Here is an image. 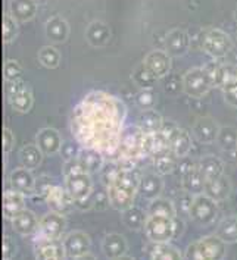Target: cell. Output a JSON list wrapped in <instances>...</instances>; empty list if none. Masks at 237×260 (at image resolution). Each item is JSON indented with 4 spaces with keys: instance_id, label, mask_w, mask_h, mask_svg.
Returning <instances> with one entry per match:
<instances>
[{
    "instance_id": "1",
    "label": "cell",
    "mask_w": 237,
    "mask_h": 260,
    "mask_svg": "<svg viewBox=\"0 0 237 260\" xmlns=\"http://www.w3.org/2000/svg\"><path fill=\"white\" fill-rule=\"evenodd\" d=\"M127 108L118 97L105 91H90L71 113V133L81 147L115 157L124 134Z\"/></svg>"
},
{
    "instance_id": "2",
    "label": "cell",
    "mask_w": 237,
    "mask_h": 260,
    "mask_svg": "<svg viewBox=\"0 0 237 260\" xmlns=\"http://www.w3.org/2000/svg\"><path fill=\"white\" fill-rule=\"evenodd\" d=\"M223 240L218 235L203 237L199 241L192 243L184 253V259L190 260H220L227 253Z\"/></svg>"
},
{
    "instance_id": "3",
    "label": "cell",
    "mask_w": 237,
    "mask_h": 260,
    "mask_svg": "<svg viewBox=\"0 0 237 260\" xmlns=\"http://www.w3.org/2000/svg\"><path fill=\"white\" fill-rule=\"evenodd\" d=\"M214 85L215 80L210 67L189 69L183 77V91L193 99L206 96Z\"/></svg>"
},
{
    "instance_id": "4",
    "label": "cell",
    "mask_w": 237,
    "mask_h": 260,
    "mask_svg": "<svg viewBox=\"0 0 237 260\" xmlns=\"http://www.w3.org/2000/svg\"><path fill=\"white\" fill-rule=\"evenodd\" d=\"M144 233L151 241L168 243L179 235V222L167 215H147Z\"/></svg>"
},
{
    "instance_id": "5",
    "label": "cell",
    "mask_w": 237,
    "mask_h": 260,
    "mask_svg": "<svg viewBox=\"0 0 237 260\" xmlns=\"http://www.w3.org/2000/svg\"><path fill=\"white\" fill-rule=\"evenodd\" d=\"M218 202L211 199L205 192L193 196L189 205V216L200 226H210L218 216Z\"/></svg>"
},
{
    "instance_id": "6",
    "label": "cell",
    "mask_w": 237,
    "mask_h": 260,
    "mask_svg": "<svg viewBox=\"0 0 237 260\" xmlns=\"http://www.w3.org/2000/svg\"><path fill=\"white\" fill-rule=\"evenodd\" d=\"M200 47L205 53H208L214 59H223L228 55L233 49V41L230 36L220 29V28H211L206 29L200 37Z\"/></svg>"
},
{
    "instance_id": "7",
    "label": "cell",
    "mask_w": 237,
    "mask_h": 260,
    "mask_svg": "<svg viewBox=\"0 0 237 260\" xmlns=\"http://www.w3.org/2000/svg\"><path fill=\"white\" fill-rule=\"evenodd\" d=\"M144 154V133L140 126H131L123 134L118 157L123 160L134 162Z\"/></svg>"
},
{
    "instance_id": "8",
    "label": "cell",
    "mask_w": 237,
    "mask_h": 260,
    "mask_svg": "<svg viewBox=\"0 0 237 260\" xmlns=\"http://www.w3.org/2000/svg\"><path fill=\"white\" fill-rule=\"evenodd\" d=\"M5 91L11 106L19 113H27L33 108V91L22 80L5 81Z\"/></svg>"
},
{
    "instance_id": "9",
    "label": "cell",
    "mask_w": 237,
    "mask_h": 260,
    "mask_svg": "<svg viewBox=\"0 0 237 260\" xmlns=\"http://www.w3.org/2000/svg\"><path fill=\"white\" fill-rule=\"evenodd\" d=\"M42 196L43 199L46 200L47 206L50 207V210L57 212V213H62V215L70 213L71 209L75 205V202L71 197L68 190L62 188L61 185H56V184H50L49 182V184L43 185Z\"/></svg>"
},
{
    "instance_id": "10",
    "label": "cell",
    "mask_w": 237,
    "mask_h": 260,
    "mask_svg": "<svg viewBox=\"0 0 237 260\" xmlns=\"http://www.w3.org/2000/svg\"><path fill=\"white\" fill-rule=\"evenodd\" d=\"M90 175L92 174L88 172H78L65 177V188L74 199L75 205H80L88 200L90 194L93 191V179Z\"/></svg>"
},
{
    "instance_id": "11",
    "label": "cell",
    "mask_w": 237,
    "mask_h": 260,
    "mask_svg": "<svg viewBox=\"0 0 237 260\" xmlns=\"http://www.w3.org/2000/svg\"><path fill=\"white\" fill-rule=\"evenodd\" d=\"M64 247H65V253L67 257L70 259H85V257H92V254H88L92 241L90 237L83 231H72L67 234L62 240Z\"/></svg>"
},
{
    "instance_id": "12",
    "label": "cell",
    "mask_w": 237,
    "mask_h": 260,
    "mask_svg": "<svg viewBox=\"0 0 237 260\" xmlns=\"http://www.w3.org/2000/svg\"><path fill=\"white\" fill-rule=\"evenodd\" d=\"M34 256L39 260H61L67 257V253L62 241L39 237L34 244Z\"/></svg>"
},
{
    "instance_id": "13",
    "label": "cell",
    "mask_w": 237,
    "mask_h": 260,
    "mask_svg": "<svg viewBox=\"0 0 237 260\" xmlns=\"http://www.w3.org/2000/svg\"><path fill=\"white\" fill-rule=\"evenodd\" d=\"M67 228V220L65 215L57 213V212H49L43 216L39 223V234L43 238H55L59 240Z\"/></svg>"
},
{
    "instance_id": "14",
    "label": "cell",
    "mask_w": 237,
    "mask_h": 260,
    "mask_svg": "<svg viewBox=\"0 0 237 260\" xmlns=\"http://www.w3.org/2000/svg\"><path fill=\"white\" fill-rule=\"evenodd\" d=\"M190 47V37L186 29L174 28L171 29L165 37V52L171 57H182Z\"/></svg>"
},
{
    "instance_id": "15",
    "label": "cell",
    "mask_w": 237,
    "mask_h": 260,
    "mask_svg": "<svg viewBox=\"0 0 237 260\" xmlns=\"http://www.w3.org/2000/svg\"><path fill=\"white\" fill-rule=\"evenodd\" d=\"M220 128L221 126L217 123L215 119H212L211 116H203V118L196 119V122L193 123V134L199 143L212 144V143H217Z\"/></svg>"
},
{
    "instance_id": "16",
    "label": "cell",
    "mask_w": 237,
    "mask_h": 260,
    "mask_svg": "<svg viewBox=\"0 0 237 260\" xmlns=\"http://www.w3.org/2000/svg\"><path fill=\"white\" fill-rule=\"evenodd\" d=\"M143 63L152 72V75L159 80L167 77L171 69V56L165 50H152L151 53L146 55Z\"/></svg>"
},
{
    "instance_id": "17",
    "label": "cell",
    "mask_w": 237,
    "mask_h": 260,
    "mask_svg": "<svg viewBox=\"0 0 237 260\" xmlns=\"http://www.w3.org/2000/svg\"><path fill=\"white\" fill-rule=\"evenodd\" d=\"M144 256L151 260H180L184 257L179 248L168 243H156L151 241V244L144 248Z\"/></svg>"
},
{
    "instance_id": "18",
    "label": "cell",
    "mask_w": 237,
    "mask_h": 260,
    "mask_svg": "<svg viewBox=\"0 0 237 260\" xmlns=\"http://www.w3.org/2000/svg\"><path fill=\"white\" fill-rule=\"evenodd\" d=\"M127 240L120 234H108L102 241V251L106 259H123L127 254Z\"/></svg>"
},
{
    "instance_id": "19",
    "label": "cell",
    "mask_w": 237,
    "mask_h": 260,
    "mask_svg": "<svg viewBox=\"0 0 237 260\" xmlns=\"http://www.w3.org/2000/svg\"><path fill=\"white\" fill-rule=\"evenodd\" d=\"M205 182L206 179L203 177L202 171L199 169V165L187 168L182 175V185L184 191L190 196H197L205 191Z\"/></svg>"
},
{
    "instance_id": "20",
    "label": "cell",
    "mask_w": 237,
    "mask_h": 260,
    "mask_svg": "<svg viewBox=\"0 0 237 260\" xmlns=\"http://www.w3.org/2000/svg\"><path fill=\"white\" fill-rule=\"evenodd\" d=\"M108 187V203L118 212H124L126 209L131 207L133 203H134V197H136V192L128 191V190H124L112 182H108L106 184Z\"/></svg>"
},
{
    "instance_id": "21",
    "label": "cell",
    "mask_w": 237,
    "mask_h": 260,
    "mask_svg": "<svg viewBox=\"0 0 237 260\" xmlns=\"http://www.w3.org/2000/svg\"><path fill=\"white\" fill-rule=\"evenodd\" d=\"M9 182H11V188H14L16 191L25 194H31L36 190V179L31 174V169H27L24 166L16 168L11 172L9 175Z\"/></svg>"
},
{
    "instance_id": "22",
    "label": "cell",
    "mask_w": 237,
    "mask_h": 260,
    "mask_svg": "<svg viewBox=\"0 0 237 260\" xmlns=\"http://www.w3.org/2000/svg\"><path fill=\"white\" fill-rule=\"evenodd\" d=\"M162 191H164V181L158 172L141 175L139 182V194L144 200L152 202L155 199L161 197Z\"/></svg>"
},
{
    "instance_id": "23",
    "label": "cell",
    "mask_w": 237,
    "mask_h": 260,
    "mask_svg": "<svg viewBox=\"0 0 237 260\" xmlns=\"http://www.w3.org/2000/svg\"><path fill=\"white\" fill-rule=\"evenodd\" d=\"M111 28L103 21H93L85 29V39L93 47H105L111 41Z\"/></svg>"
},
{
    "instance_id": "24",
    "label": "cell",
    "mask_w": 237,
    "mask_h": 260,
    "mask_svg": "<svg viewBox=\"0 0 237 260\" xmlns=\"http://www.w3.org/2000/svg\"><path fill=\"white\" fill-rule=\"evenodd\" d=\"M36 143L44 154L50 156V154L59 153L61 146H62V138H61V134L53 128H42L39 129L36 136Z\"/></svg>"
},
{
    "instance_id": "25",
    "label": "cell",
    "mask_w": 237,
    "mask_h": 260,
    "mask_svg": "<svg viewBox=\"0 0 237 260\" xmlns=\"http://www.w3.org/2000/svg\"><path fill=\"white\" fill-rule=\"evenodd\" d=\"M12 223V230L15 233L22 235V237H27V235H33L36 231H39V220L36 218V215L28 210L24 209L21 213H18L15 218L11 219Z\"/></svg>"
},
{
    "instance_id": "26",
    "label": "cell",
    "mask_w": 237,
    "mask_h": 260,
    "mask_svg": "<svg viewBox=\"0 0 237 260\" xmlns=\"http://www.w3.org/2000/svg\"><path fill=\"white\" fill-rule=\"evenodd\" d=\"M39 9V3L36 0H11L9 14L14 16L19 24L31 21Z\"/></svg>"
},
{
    "instance_id": "27",
    "label": "cell",
    "mask_w": 237,
    "mask_h": 260,
    "mask_svg": "<svg viewBox=\"0 0 237 260\" xmlns=\"http://www.w3.org/2000/svg\"><path fill=\"white\" fill-rule=\"evenodd\" d=\"M25 207L24 194L16 191L14 188H9L3 192V215L6 219H12L18 213H21Z\"/></svg>"
},
{
    "instance_id": "28",
    "label": "cell",
    "mask_w": 237,
    "mask_h": 260,
    "mask_svg": "<svg viewBox=\"0 0 237 260\" xmlns=\"http://www.w3.org/2000/svg\"><path fill=\"white\" fill-rule=\"evenodd\" d=\"M46 37L53 43H64L70 36V24L67 22V19H64L62 16L55 15L52 16L44 27Z\"/></svg>"
},
{
    "instance_id": "29",
    "label": "cell",
    "mask_w": 237,
    "mask_h": 260,
    "mask_svg": "<svg viewBox=\"0 0 237 260\" xmlns=\"http://www.w3.org/2000/svg\"><path fill=\"white\" fill-rule=\"evenodd\" d=\"M203 192L210 196L211 199H214L215 202H224L231 194V182L225 175L214 179H206Z\"/></svg>"
},
{
    "instance_id": "30",
    "label": "cell",
    "mask_w": 237,
    "mask_h": 260,
    "mask_svg": "<svg viewBox=\"0 0 237 260\" xmlns=\"http://www.w3.org/2000/svg\"><path fill=\"white\" fill-rule=\"evenodd\" d=\"M168 138H169L171 151L174 154H177L180 159L186 157L190 153V150H192V137H190L189 131L183 129L180 126H177Z\"/></svg>"
},
{
    "instance_id": "31",
    "label": "cell",
    "mask_w": 237,
    "mask_h": 260,
    "mask_svg": "<svg viewBox=\"0 0 237 260\" xmlns=\"http://www.w3.org/2000/svg\"><path fill=\"white\" fill-rule=\"evenodd\" d=\"M169 150H171L169 138L162 131L152 133V134H144V154H149V156L155 157L158 154H162V153Z\"/></svg>"
},
{
    "instance_id": "32",
    "label": "cell",
    "mask_w": 237,
    "mask_h": 260,
    "mask_svg": "<svg viewBox=\"0 0 237 260\" xmlns=\"http://www.w3.org/2000/svg\"><path fill=\"white\" fill-rule=\"evenodd\" d=\"M164 118L155 109H146L140 113L139 126L144 134H152L162 129Z\"/></svg>"
},
{
    "instance_id": "33",
    "label": "cell",
    "mask_w": 237,
    "mask_h": 260,
    "mask_svg": "<svg viewBox=\"0 0 237 260\" xmlns=\"http://www.w3.org/2000/svg\"><path fill=\"white\" fill-rule=\"evenodd\" d=\"M197 165L205 179H214L224 175V162L218 156H203Z\"/></svg>"
},
{
    "instance_id": "34",
    "label": "cell",
    "mask_w": 237,
    "mask_h": 260,
    "mask_svg": "<svg viewBox=\"0 0 237 260\" xmlns=\"http://www.w3.org/2000/svg\"><path fill=\"white\" fill-rule=\"evenodd\" d=\"M43 153L37 144H27L19 151V162L27 169H37L43 160Z\"/></svg>"
},
{
    "instance_id": "35",
    "label": "cell",
    "mask_w": 237,
    "mask_h": 260,
    "mask_svg": "<svg viewBox=\"0 0 237 260\" xmlns=\"http://www.w3.org/2000/svg\"><path fill=\"white\" fill-rule=\"evenodd\" d=\"M78 159L83 162L88 174L99 172L103 168V164H105V156L100 151L93 150V149H85V147L81 149L80 154H78Z\"/></svg>"
},
{
    "instance_id": "36",
    "label": "cell",
    "mask_w": 237,
    "mask_h": 260,
    "mask_svg": "<svg viewBox=\"0 0 237 260\" xmlns=\"http://www.w3.org/2000/svg\"><path fill=\"white\" fill-rule=\"evenodd\" d=\"M121 219L124 222L128 230H133V231H139L141 228H144V223H146V213L139 209V207H128L124 212H121Z\"/></svg>"
},
{
    "instance_id": "37",
    "label": "cell",
    "mask_w": 237,
    "mask_h": 260,
    "mask_svg": "<svg viewBox=\"0 0 237 260\" xmlns=\"http://www.w3.org/2000/svg\"><path fill=\"white\" fill-rule=\"evenodd\" d=\"M237 82V67L233 63L218 65L215 71V85L221 90Z\"/></svg>"
},
{
    "instance_id": "38",
    "label": "cell",
    "mask_w": 237,
    "mask_h": 260,
    "mask_svg": "<svg viewBox=\"0 0 237 260\" xmlns=\"http://www.w3.org/2000/svg\"><path fill=\"white\" fill-rule=\"evenodd\" d=\"M179 159H180V157H179L177 154H174L171 150L165 151V153H162V154L155 156L154 165H155L156 172H158L159 175H167V174H171V172L175 169V166H177V160H179Z\"/></svg>"
},
{
    "instance_id": "39",
    "label": "cell",
    "mask_w": 237,
    "mask_h": 260,
    "mask_svg": "<svg viewBox=\"0 0 237 260\" xmlns=\"http://www.w3.org/2000/svg\"><path fill=\"white\" fill-rule=\"evenodd\" d=\"M237 218H225L223 219L218 226H217V231L215 235H218L224 243L227 244H231V243H236L237 241Z\"/></svg>"
},
{
    "instance_id": "40",
    "label": "cell",
    "mask_w": 237,
    "mask_h": 260,
    "mask_svg": "<svg viewBox=\"0 0 237 260\" xmlns=\"http://www.w3.org/2000/svg\"><path fill=\"white\" fill-rule=\"evenodd\" d=\"M131 78H133V81L136 82V85L139 88H154L155 82L158 80L155 75H152V72L146 68V65L143 62L140 65H137L136 69L133 71Z\"/></svg>"
},
{
    "instance_id": "41",
    "label": "cell",
    "mask_w": 237,
    "mask_h": 260,
    "mask_svg": "<svg viewBox=\"0 0 237 260\" xmlns=\"http://www.w3.org/2000/svg\"><path fill=\"white\" fill-rule=\"evenodd\" d=\"M217 144L227 151L236 150L237 147V129L233 126H221L218 137H217Z\"/></svg>"
},
{
    "instance_id": "42",
    "label": "cell",
    "mask_w": 237,
    "mask_h": 260,
    "mask_svg": "<svg viewBox=\"0 0 237 260\" xmlns=\"http://www.w3.org/2000/svg\"><path fill=\"white\" fill-rule=\"evenodd\" d=\"M147 213L149 215H167L171 218H175L177 212H175V206L172 205L171 200L158 197L151 202V205L147 207Z\"/></svg>"
},
{
    "instance_id": "43",
    "label": "cell",
    "mask_w": 237,
    "mask_h": 260,
    "mask_svg": "<svg viewBox=\"0 0 237 260\" xmlns=\"http://www.w3.org/2000/svg\"><path fill=\"white\" fill-rule=\"evenodd\" d=\"M39 60L44 68L55 69L61 63V53L52 46H44L39 50Z\"/></svg>"
},
{
    "instance_id": "44",
    "label": "cell",
    "mask_w": 237,
    "mask_h": 260,
    "mask_svg": "<svg viewBox=\"0 0 237 260\" xmlns=\"http://www.w3.org/2000/svg\"><path fill=\"white\" fill-rule=\"evenodd\" d=\"M18 24L19 22L9 12L3 15V43L6 46L11 44L18 37V32H19Z\"/></svg>"
},
{
    "instance_id": "45",
    "label": "cell",
    "mask_w": 237,
    "mask_h": 260,
    "mask_svg": "<svg viewBox=\"0 0 237 260\" xmlns=\"http://www.w3.org/2000/svg\"><path fill=\"white\" fill-rule=\"evenodd\" d=\"M156 94L152 88H140V91L136 96V105L139 106L141 110L154 109L156 105Z\"/></svg>"
},
{
    "instance_id": "46",
    "label": "cell",
    "mask_w": 237,
    "mask_h": 260,
    "mask_svg": "<svg viewBox=\"0 0 237 260\" xmlns=\"http://www.w3.org/2000/svg\"><path fill=\"white\" fill-rule=\"evenodd\" d=\"M24 75L22 67L14 60V59H8L3 65V78L5 81H15V80H21Z\"/></svg>"
},
{
    "instance_id": "47",
    "label": "cell",
    "mask_w": 237,
    "mask_h": 260,
    "mask_svg": "<svg viewBox=\"0 0 237 260\" xmlns=\"http://www.w3.org/2000/svg\"><path fill=\"white\" fill-rule=\"evenodd\" d=\"M81 149H83L81 144H80L75 138H74V140H65V141H62V146H61L59 153L62 154L64 160H71V159L78 157Z\"/></svg>"
},
{
    "instance_id": "48",
    "label": "cell",
    "mask_w": 237,
    "mask_h": 260,
    "mask_svg": "<svg viewBox=\"0 0 237 260\" xmlns=\"http://www.w3.org/2000/svg\"><path fill=\"white\" fill-rule=\"evenodd\" d=\"M78 172H87L85 166L83 165V162L75 157V159H71V160H65V165L62 168V174H64V178L68 177V175H72V174H78Z\"/></svg>"
},
{
    "instance_id": "49",
    "label": "cell",
    "mask_w": 237,
    "mask_h": 260,
    "mask_svg": "<svg viewBox=\"0 0 237 260\" xmlns=\"http://www.w3.org/2000/svg\"><path fill=\"white\" fill-rule=\"evenodd\" d=\"M2 253H3V259L11 260L16 254V244L15 241L6 234L5 238H3V248H2Z\"/></svg>"
},
{
    "instance_id": "50",
    "label": "cell",
    "mask_w": 237,
    "mask_h": 260,
    "mask_svg": "<svg viewBox=\"0 0 237 260\" xmlns=\"http://www.w3.org/2000/svg\"><path fill=\"white\" fill-rule=\"evenodd\" d=\"M15 146V136L14 133L11 131V128H5L3 129V151H5V156L8 157L9 153L12 151Z\"/></svg>"
},
{
    "instance_id": "51",
    "label": "cell",
    "mask_w": 237,
    "mask_h": 260,
    "mask_svg": "<svg viewBox=\"0 0 237 260\" xmlns=\"http://www.w3.org/2000/svg\"><path fill=\"white\" fill-rule=\"evenodd\" d=\"M224 100L227 102V105L233 106V108H237V82L224 88Z\"/></svg>"
},
{
    "instance_id": "52",
    "label": "cell",
    "mask_w": 237,
    "mask_h": 260,
    "mask_svg": "<svg viewBox=\"0 0 237 260\" xmlns=\"http://www.w3.org/2000/svg\"><path fill=\"white\" fill-rule=\"evenodd\" d=\"M36 2H37L39 5H46V3H47V0H36Z\"/></svg>"
},
{
    "instance_id": "53",
    "label": "cell",
    "mask_w": 237,
    "mask_h": 260,
    "mask_svg": "<svg viewBox=\"0 0 237 260\" xmlns=\"http://www.w3.org/2000/svg\"><path fill=\"white\" fill-rule=\"evenodd\" d=\"M236 151H237V147H236Z\"/></svg>"
},
{
    "instance_id": "54",
    "label": "cell",
    "mask_w": 237,
    "mask_h": 260,
    "mask_svg": "<svg viewBox=\"0 0 237 260\" xmlns=\"http://www.w3.org/2000/svg\"><path fill=\"white\" fill-rule=\"evenodd\" d=\"M236 225H237V222H236Z\"/></svg>"
}]
</instances>
